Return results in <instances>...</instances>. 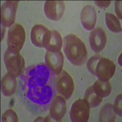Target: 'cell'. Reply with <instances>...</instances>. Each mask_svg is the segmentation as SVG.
Instances as JSON below:
<instances>
[{
	"instance_id": "15",
	"label": "cell",
	"mask_w": 122,
	"mask_h": 122,
	"mask_svg": "<svg viewBox=\"0 0 122 122\" xmlns=\"http://www.w3.org/2000/svg\"><path fill=\"white\" fill-rule=\"evenodd\" d=\"M16 76L10 73L4 75L1 80V92L4 97H11L17 88Z\"/></svg>"
},
{
	"instance_id": "14",
	"label": "cell",
	"mask_w": 122,
	"mask_h": 122,
	"mask_svg": "<svg viewBox=\"0 0 122 122\" xmlns=\"http://www.w3.org/2000/svg\"><path fill=\"white\" fill-rule=\"evenodd\" d=\"M81 21L85 29L90 30L95 26L97 12L93 6L87 5L82 9L81 12Z\"/></svg>"
},
{
	"instance_id": "24",
	"label": "cell",
	"mask_w": 122,
	"mask_h": 122,
	"mask_svg": "<svg viewBox=\"0 0 122 122\" xmlns=\"http://www.w3.org/2000/svg\"><path fill=\"white\" fill-rule=\"evenodd\" d=\"M111 1H95V3L97 6L101 7L102 9L106 8L108 7L111 4Z\"/></svg>"
},
{
	"instance_id": "19",
	"label": "cell",
	"mask_w": 122,
	"mask_h": 122,
	"mask_svg": "<svg viewBox=\"0 0 122 122\" xmlns=\"http://www.w3.org/2000/svg\"><path fill=\"white\" fill-rule=\"evenodd\" d=\"M84 99L87 101L91 108H94L98 106L103 101V98L98 95L97 93L93 90L92 86L88 87L86 90Z\"/></svg>"
},
{
	"instance_id": "11",
	"label": "cell",
	"mask_w": 122,
	"mask_h": 122,
	"mask_svg": "<svg viewBox=\"0 0 122 122\" xmlns=\"http://www.w3.org/2000/svg\"><path fill=\"white\" fill-rule=\"evenodd\" d=\"M89 40L92 50L95 53H100L104 50L106 45V34L102 28H97L90 33Z\"/></svg>"
},
{
	"instance_id": "13",
	"label": "cell",
	"mask_w": 122,
	"mask_h": 122,
	"mask_svg": "<svg viewBox=\"0 0 122 122\" xmlns=\"http://www.w3.org/2000/svg\"><path fill=\"white\" fill-rule=\"evenodd\" d=\"M62 46V39L57 30H50L46 34L43 42V47L48 51H61Z\"/></svg>"
},
{
	"instance_id": "6",
	"label": "cell",
	"mask_w": 122,
	"mask_h": 122,
	"mask_svg": "<svg viewBox=\"0 0 122 122\" xmlns=\"http://www.w3.org/2000/svg\"><path fill=\"white\" fill-rule=\"evenodd\" d=\"M26 40V33L23 26L15 23L9 28L7 37V45L10 50L20 52Z\"/></svg>"
},
{
	"instance_id": "16",
	"label": "cell",
	"mask_w": 122,
	"mask_h": 122,
	"mask_svg": "<svg viewBox=\"0 0 122 122\" xmlns=\"http://www.w3.org/2000/svg\"><path fill=\"white\" fill-rule=\"evenodd\" d=\"M48 31L49 29L43 25H34L32 27L30 32V40L33 45L37 47L43 48V40Z\"/></svg>"
},
{
	"instance_id": "3",
	"label": "cell",
	"mask_w": 122,
	"mask_h": 122,
	"mask_svg": "<svg viewBox=\"0 0 122 122\" xmlns=\"http://www.w3.org/2000/svg\"><path fill=\"white\" fill-rule=\"evenodd\" d=\"M87 67L89 72L104 82L112 78L116 69L112 61L99 54L93 56L88 60Z\"/></svg>"
},
{
	"instance_id": "7",
	"label": "cell",
	"mask_w": 122,
	"mask_h": 122,
	"mask_svg": "<svg viewBox=\"0 0 122 122\" xmlns=\"http://www.w3.org/2000/svg\"><path fill=\"white\" fill-rule=\"evenodd\" d=\"M90 106L84 99H78L73 103L70 111V118L73 122H87L90 115Z\"/></svg>"
},
{
	"instance_id": "5",
	"label": "cell",
	"mask_w": 122,
	"mask_h": 122,
	"mask_svg": "<svg viewBox=\"0 0 122 122\" xmlns=\"http://www.w3.org/2000/svg\"><path fill=\"white\" fill-rule=\"evenodd\" d=\"M55 87L57 94L68 100L73 93L75 84L71 76L62 70L55 79Z\"/></svg>"
},
{
	"instance_id": "18",
	"label": "cell",
	"mask_w": 122,
	"mask_h": 122,
	"mask_svg": "<svg viewBox=\"0 0 122 122\" xmlns=\"http://www.w3.org/2000/svg\"><path fill=\"white\" fill-rule=\"evenodd\" d=\"M116 113L114 111L112 104L107 103L101 108L100 112L99 121L100 122H115Z\"/></svg>"
},
{
	"instance_id": "23",
	"label": "cell",
	"mask_w": 122,
	"mask_h": 122,
	"mask_svg": "<svg viewBox=\"0 0 122 122\" xmlns=\"http://www.w3.org/2000/svg\"><path fill=\"white\" fill-rule=\"evenodd\" d=\"M122 1H116L115 4V10L117 15L120 19H122Z\"/></svg>"
},
{
	"instance_id": "4",
	"label": "cell",
	"mask_w": 122,
	"mask_h": 122,
	"mask_svg": "<svg viewBox=\"0 0 122 122\" xmlns=\"http://www.w3.org/2000/svg\"><path fill=\"white\" fill-rule=\"evenodd\" d=\"M4 62L9 73L18 77L25 68V62L20 52L7 48L4 55Z\"/></svg>"
},
{
	"instance_id": "2",
	"label": "cell",
	"mask_w": 122,
	"mask_h": 122,
	"mask_svg": "<svg viewBox=\"0 0 122 122\" xmlns=\"http://www.w3.org/2000/svg\"><path fill=\"white\" fill-rule=\"evenodd\" d=\"M64 51L67 59L75 66L83 65L87 59V51L84 43L74 34L64 38Z\"/></svg>"
},
{
	"instance_id": "1",
	"label": "cell",
	"mask_w": 122,
	"mask_h": 122,
	"mask_svg": "<svg viewBox=\"0 0 122 122\" xmlns=\"http://www.w3.org/2000/svg\"><path fill=\"white\" fill-rule=\"evenodd\" d=\"M46 65L36 64L25 70L21 77L27 97L39 105H46L54 97L55 79Z\"/></svg>"
},
{
	"instance_id": "22",
	"label": "cell",
	"mask_w": 122,
	"mask_h": 122,
	"mask_svg": "<svg viewBox=\"0 0 122 122\" xmlns=\"http://www.w3.org/2000/svg\"><path fill=\"white\" fill-rule=\"evenodd\" d=\"M114 109L115 113L122 117V94L118 95L114 101Z\"/></svg>"
},
{
	"instance_id": "12",
	"label": "cell",
	"mask_w": 122,
	"mask_h": 122,
	"mask_svg": "<svg viewBox=\"0 0 122 122\" xmlns=\"http://www.w3.org/2000/svg\"><path fill=\"white\" fill-rule=\"evenodd\" d=\"M67 112L65 99L61 96H56L53 99L50 107V115L56 122H61Z\"/></svg>"
},
{
	"instance_id": "8",
	"label": "cell",
	"mask_w": 122,
	"mask_h": 122,
	"mask_svg": "<svg viewBox=\"0 0 122 122\" xmlns=\"http://www.w3.org/2000/svg\"><path fill=\"white\" fill-rule=\"evenodd\" d=\"M18 3V1H7L1 6V25L4 28H10L15 22Z\"/></svg>"
},
{
	"instance_id": "21",
	"label": "cell",
	"mask_w": 122,
	"mask_h": 122,
	"mask_svg": "<svg viewBox=\"0 0 122 122\" xmlns=\"http://www.w3.org/2000/svg\"><path fill=\"white\" fill-rule=\"evenodd\" d=\"M3 122H18V118L17 114L12 109L6 110L2 116Z\"/></svg>"
},
{
	"instance_id": "20",
	"label": "cell",
	"mask_w": 122,
	"mask_h": 122,
	"mask_svg": "<svg viewBox=\"0 0 122 122\" xmlns=\"http://www.w3.org/2000/svg\"><path fill=\"white\" fill-rule=\"evenodd\" d=\"M106 23L107 27L111 31L115 33L122 32V27L120 23L115 15L109 13H106L105 15Z\"/></svg>"
},
{
	"instance_id": "9",
	"label": "cell",
	"mask_w": 122,
	"mask_h": 122,
	"mask_svg": "<svg viewBox=\"0 0 122 122\" xmlns=\"http://www.w3.org/2000/svg\"><path fill=\"white\" fill-rule=\"evenodd\" d=\"M65 4L63 1H46L44 5L46 17L53 21H59L63 17Z\"/></svg>"
},
{
	"instance_id": "10",
	"label": "cell",
	"mask_w": 122,
	"mask_h": 122,
	"mask_svg": "<svg viewBox=\"0 0 122 122\" xmlns=\"http://www.w3.org/2000/svg\"><path fill=\"white\" fill-rule=\"evenodd\" d=\"M64 57L61 51H46L45 57V65L54 75H58L62 71Z\"/></svg>"
},
{
	"instance_id": "17",
	"label": "cell",
	"mask_w": 122,
	"mask_h": 122,
	"mask_svg": "<svg viewBox=\"0 0 122 122\" xmlns=\"http://www.w3.org/2000/svg\"><path fill=\"white\" fill-rule=\"evenodd\" d=\"M92 88L98 95L102 98L108 97L112 90L111 84L109 81L104 82L100 80H97L93 84Z\"/></svg>"
}]
</instances>
